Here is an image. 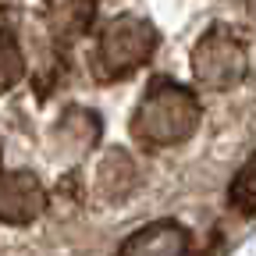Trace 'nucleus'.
I'll use <instances>...</instances> for the list:
<instances>
[{
    "mask_svg": "<svg viewBox=\"0 0 256 256\" xmlns=\"http://www.w3.org/2000/svg\"><path fill=\"white\" fill-rule=\"evenodd\" d=\"M200 128V100L174 78H153L132 118V132L146 146H178Z\"/></svg>",
    "mask_w": 256,
    "mask_h": 256,
    "instance_id": "f257e3e1",
    "label": "nucleus"
},
{
    "mask_svg": "<svg viewBox=\"0 0 256 256\" xmlns=\"http://www.w3.org/2000/svg\"><path fill=\"white\" fill-rule=\"evenodd\" d=\"M153 46H156L153 25L142 22V18H136V14H121V18H114V22L100 32L92 68H96V75H100V78L132 75L139 64L150 60Z\"/></svg>",
    "mask_w": 256,
    "mask_h": 256,
    "instance_id": "f03ea898",
    "label": "nucleus"
},
{
    "mask_svg": "<svg viewBox=\"0 0 256 256\" xmlns=\"http://www.w3.org/2000/svg\"><path fill=\"white\" fill-rule=\"evenodd\" d=\"M249 72V57H246V43L235 36L232 28L214 25L210 32H203V40L192 50V75L200 86L210 89H232L246 78Z\"/></svg>",
    "mask_w": 256,
    "mask_h": 256,
    "instance_id": "7ed1b4c3",
    "label": "nucleus"
},
{
    "mask_svg": "<svg viewBox=\"0 0 256 256\" xmlns=\"http://www.w3.org/2000/svg\"><path fill=\"white\" fill-rule=\"evenodd\" d=\"M46 206V192L32 171H0V220L28 224Z\"/></svg>",
    "mask_w": 256,
    "mask_h": 256,
    "instance_id": "20e7f679",
    "label": "nucleus"
},
{
    "mask_svg": "<svg viewBox=\"0 0 256 256\" xmlns=\"http://www.w3.org/2000/svg\"><path fill=\"white\" fill-rule=\"evenodd\" d=\"M118 256H188V232L174 220H153L128 238Z\"/></svg>",
    "mask_w": 256,
    "mask_h": 256,
    "instance_id": "39448f33",
    "label": "nucleus"
},
{
    "mask_svg": "<svg viewBox=\"0 0 256 256\" xmlns=\"http://www.w3.org/2000/svg\"><path fill=\"white\" fill-rule=\"evenodd\" d=\"M92 8H96V0H54V4H50V28H54V36L72 40V36H78V32H86L89 18H92Z\"/></svg>",
    "mask_w": 256,
    "mask_h": 256,
    "instance_id": "423d86ee",
    "label": "nucleus"
},
{
    "mask_svg": "<svg viewBox=\"0 0 256 256\" xmlns=\"http://www.w3.org/2000/svg\"><path fill=\"white\" fill-rule=\"evenodd\" d=\"M96 136H100V121H96L89 110H72L57 124V142L60 146H75V153H86Z\"/></svg>",
    "mask_w": 256,
    "mask_h": 256,
    "instance_id": "0eeeda50",
    "label": "nucleus"
},
{
    "mask_svg": "<svg viewBox=\"0 0 256 256\" xmlns=\"http://www.w3.org/2000/svg\"><path fill=\"white\" fill-rule=\"evenodd\" d=\"M132 185H136V164H132V156L121 153V150L107 153L104 168H100V188L107 192V196L121 200Z\"/></svg>",
    "mask_w": 256,
    "mask_h": 256,
    "instance_id": "6e6552de",
    "label": "nucleus"
},
{
    "mask_svg": "<svg viewBox=\"0 0 256 256\" xmlns=\"http://www.w3.org/2000/svg\"><path fill=\"white\" fill-rule=\"evenodd\" d=\"M228 196H232V206H235L242 217H256V153L238 168Z\"/></svg>",
    "mask_w": 256,
    "mask_h": 256,
    "instance_id": "1a4fd4ad",
    "label": "nucleus"
},
{
    "mask_svg": "<svg viewBox=\"0 0 256 256\" xmlns=\"http://www.w3.org/2000/svg\"><path fill=\"white\" fill-rule=\"evenodd\" d=\"M22 72H25L22 46H18V40H14V32L4 28V32H0V92L11 89V86L22 78Z\"/></svg>",
    "mask_w": 256,
    "mask_h": 256,
    "instance_id": "9d476101",
    "label": "nucleus"
},
{
    "mask_svg": "<svg viewBox=\"0 0 256 256\" xmlns=\"http://www.w3.org/2000/svg\"><path fill=\"white\" fill-rule=\"evenodd\" d=\"M246 4H249V14L256 18V0H246Z\"/></svg>",
    "mask_w": 256,
    "mask_h": 256,
    "instance_id": "9b49d317",
    "label": "nucleus"
}]
</instances>
